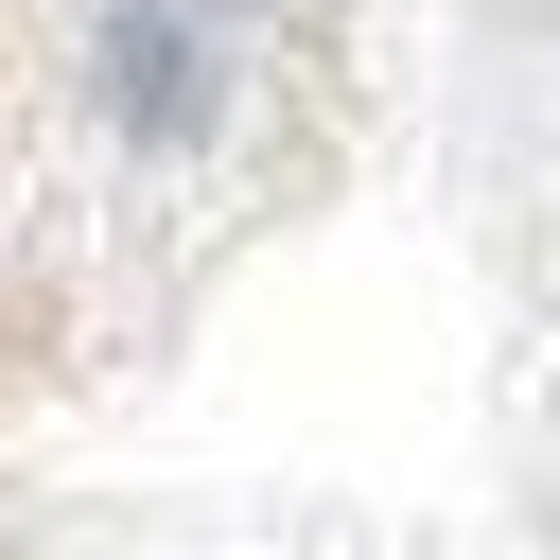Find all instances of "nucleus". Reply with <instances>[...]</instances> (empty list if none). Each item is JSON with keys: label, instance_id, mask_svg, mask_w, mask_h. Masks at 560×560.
Instances as JSON below:
<instances>
[{"label": "nucleus", "instance_id": "f257e3e1", "mask_svg": "<svg viewBox=\"0 0 560 560\" xmlns=\"http://www.w3.org/2000/svg\"><path fill=\"white\" fill-rule=\"evenodd\" d=\"M105 105L140 140H192L210 122V52H192V0H122L105 18Z\"/></svg>", "mask_w": 560, "mask_h": 560}]
</instances>
